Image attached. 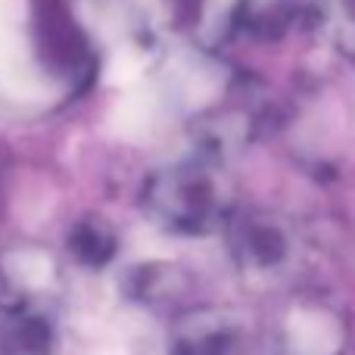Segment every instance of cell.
<instances>
[{"instance_id": "8992f818", "label": "cell", "mask_w": 355, "mask_h": 355, "mask_svg": "<svg viewBox=\"0 0 355 355\" xmlns=\"http://www.w3.org/2000/svg\"><path fill=\"white\" fill-rule=\"evenodd\" d=\"M10 337L19 346V355H50V346H53V331H50L47 318H41V315L19 318Z\"/></svg>"}, {"instance_id": "6da1fadb", "label": "cell", "mask_w": 355, "mask_h": 355, "mask_svg": "<svg viewBox=\"0 0 355 355\" xmlns=\"http://www.w3.org/2000/svg\"><path fill=\"white\" fill-rule=\"evenodd\" d=\"M227 184L212 166L168 168L147 187V209L159 225L181 234H206L227 215Z\"/></svg>"}, {"instance_id": "277c9868", "label": "cell", "mask_w": 355, "mask_h": 355, "mask_svg": "<svg viewBox=\"0 0 355 355\" xmlns=\"http://www.w3.org/2000/svg\"><path fill=\"white\" fill-rule=\"evenodd\" d=\"M69 252L78 259L81 265L100 268L116 256V234L110 231V225L97 218H87L81 225H75V231L69 234Z\"/></svg>"}, {"instance_id": "5b68a950", "label": "cell", "mask_w": 355, "mask_h": 355, "mask_svg": "<svg viewBox=\"0 0 355 355\" xmlns=\"http://www.w3.org/2000/svg\"><path fill=\"white\" fill-rule=\"evenodd\" d=\"M290 16H293V0H240V22L252 35H281Z\"/></svg>"}, {"instance_id": "3957f363", "label": "cell", "mask_w": 355, "mask_h": 355, "mask_svg": "<svg viewBox=\"0 0 355 355\" xmlns=\"http://www.w3.org/2000/svg\"><path fill=\"white\" fill-rule=\"evenodd\" d=\"M175 355H250V343L231 318L196 315L178 334Z\"/></svg>"}, {"instance_id": "52a82bcc", "label": "cell", "mask_w": 355, "mask_h": 355, "mask_svg": "<svg viewBox=\"0 0 355 355\" xmlns=\"http://www.w3.org/2000/svg\"><path fill=\"white\" fill-rule=\"evenodd\" d=\"M327 19L337 44L355 56V0H327Z\"/></svg>"}, {"instance_id": "7a4b0ae2", "label": "cell", "mask_w": 355, "mask_h": 355, "mask_svg": "<svg viewBox=\"0 0 355 355\" xmlns=\"http://www.w3.org/2000/svg\"><path fill=\"white\" fill-rule=\"evenodd\" d=\"M231 250L250 275H275L293 259V237L271 215H240L231 225Z\"/></svg>"}, {"instance_id": "ba28073f", "label": "cell", "mask_w": 355, "mask_h": 355, "mask_svg": "<svg viewBox=\"0 0 355 355\" xmlns=\"http://www.w3.org/2000/svg\"><path fill=\"white\" fill-rule=\"evenodd\" d=\"M159 3L166 6L168 12H172V19L184 22V19H193L196 12H200V3H202V0H159Z\"/></svg>"}]
</instances>
